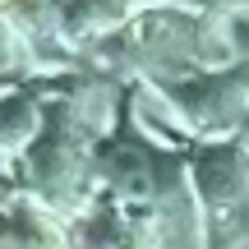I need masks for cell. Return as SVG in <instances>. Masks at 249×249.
I'll return each mask as SVG.
<instances>
[{
  "label": "cell",
  "instance_id": "obj_1",
  "mask_svg": "<svg viewBox=\"0 0 249 249\" xmlns=\"http://www.w3.org/2000/svg\"><path fill=\"white\" fill-rule=\"evenodd\" d=\"M37 124H46V107H37L28 92H0V143L33 139Z\"/></svg>",
  "mask_w": 249,
  "mask_h": 249
},
{
  "label": "cell",
  "instance_id": "obj_2",
  "mask_svg": "<svg viewBox=\"0 0 249 249\" xmlns=\"http://www.w3.org/2000/svg\"><path fill=\"white\" fill-rule=\"evenodd\" d=\"M23 70H33V51L18 37V28L5 18L0 23V74H23Z\"/></svg>",
  "mask_w": 249,
  "mask_h": 249
},
{
  "label": "cell",
  "instance_id": "obj_3",
  "mask_svg": "<svg viewBox=\"0 0 249 249\" xmlns=\"http://www.w3.org/2000/svg\"><path fill=\"white\" fill-rule=\"evenodd\" d=\"M9 5H14V0H0V9H9Z\"/></svg>",
  "mask_w": 249,
  "mask_h": 249
},
{
  "label": "cell",
  "instance_id": "obj_4",
  "mask_svg": "<svg viewBox=\"0 0 249 249\" xmlns=\"http://www.w3.org/2000/svg\"><path fill=\"white\" fill-rule=\"evenodd\" d=\"M0 249H5V245H0Z\"/></svg>",
  "mask_w": 249,
  "mask_h": 249
}]
</instances>
